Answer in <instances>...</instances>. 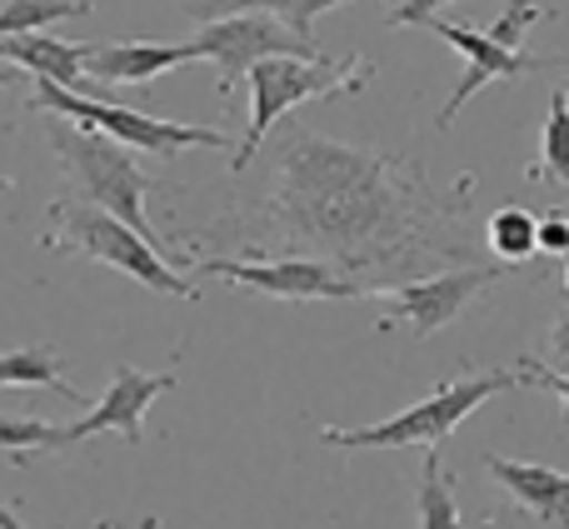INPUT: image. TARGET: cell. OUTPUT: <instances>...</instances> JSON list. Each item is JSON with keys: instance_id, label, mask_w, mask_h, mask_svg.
I'll return each instance as SVG.
<instances>
[{"instance_id": "12", "label": "cell", "mask_w": 569, "mask_h": 529, "mask_svg": "<svg viewBox=\"0 0 569 529\" xmlns=\"http://www.w3.org/2000/svg\"><path fill=\"white\" fill-rule=\"evenodd\" d=\"M190 60H206L196 40L170 46V40H116V46H90L86 76L96 86H150L166 70H180Z\"/></svg>"}, {"instance_id": "1", "label": "cell", "mask_w": 569, "mask_h": 529, "mask_svg": "<svg viewBox=\"0 0 569 529\" xmlns=\"http://www.w3.org/2000/svg\"><path fill=\"white\" fill-rule=\"evenodd\" d=\"M266 216L284 246L340 270H405L415 260L475 264L465 240V190L440 196L420 160L340 146L295 130L270 170Z\"/></svg>"}, {"instance_id": "23", "label": "cell", "mask_w": 569, "mask_h": 529, "mask_svg": "<svg viewBox=\"0 0 569 529\" xmlns=\"http://www.w3.org/2000/svg\"><path fill=\"white\" fill-rule=\"evenodd\" d=\"M540 250H550V256H569V216L565 210L540 216Z\"/></svg>"}, {"instance_id": "26", "label": "cell", "mask_w": 569, "mask_h": 529, "mask_svg": "<svg viewBox=\"0 0 569 529\" xmlns=\"http://www.w3.org/2000/svg\"><path fill=\"white\" fill-rule=\"evenodd\" d=\"M20 80V66H10V60H0V86H16Z\"/></svg>"}, {"instance_id": "24", "label": "cell", "mask_w": 569, "mask_h": 529, "mask_svg": "<svg viewBox=\"0 0 569 529\" xmlns=\"http://www.w3.org/2000/svg\"><path fill=\"white\" fill-rule=\"evenodd\" d=\"M440 6H450V0H400V6L390 10V26H425L430 16H440ZM510 6V0H505Z\"/></svg>"}, {"instance_id": "10", "label": "cell", "mask_w": 569, "mask_h": 529, "mask_svg": "<svg viewBox=\"0 0 569 529\" xmlns=\"http://www.w3.org/2000/svg\"><path fill=\"white\" fill-rule=\"evenodd\" d=\"M425 26L435 30L440 40H450L455 50L465 56V76L460 86L450 90V100H445V110L435 116V126H450L455 116H460V106L475 96L480 86H490V80H515V76H530V70H550V66H569V60H550V56H530V50H505L500 40L490 36V30H470L460 26V20H440L430 16Z\"/></svg>"}, {"instance_id": "4", "label": "cell", "mask_w": 569, "mask_h": 529, "mask_svg": "<svg viewBox=\"0 0 569 529\" xmlns=\"http://www.w3.org/2000/svg\"><path fill=\"white\" fill-rule=\"evenodd\" d=\"M525 375L520 370H485V375H465V380H445L435 395H425L420 405L390 415L380 425L365 430H320L325 445L340 450H400V445H440L445 435H455L490 395L500 390H520Z\"/></svg>"}, {"instance_id": "29", "label": "cell", "mask_w": 569, "mask_h": 529, "mask_svg": "<svg viewBox=\"0 0 569 529\" xmlns=\"http://www.w3.org/2000/svg\"><path fill=\"white\" fill-rule=\"evenodd\" d=\"M565 90H569V76H565Z\"/></svg>"}, {"instance_id": "14", "label": "cell", "mask_w": 569, "mask_h": 529, "mask_svg": "<svg viewBox=\"0 0 569 529\" xmlns=\"http://www.w3.org/2000/svg\"><path fill=\"white\" fill-rule=\"evenodd\" d=\"M86 56H90V46H70V40H56V36H46V30L0 40V60H10V66L30 70L36 80H50V86H66V90H80V80H86Z\"/></svg>"}, {"instance_id": "20", "label": "cell", "mask_w": 569, "mask_h": 529, "mask_svg": "<svg viewBox=\"0 0 569 529\" xmlns=\"http://www.w3.org/2000/svg\"><path fill=\"white\" fill-rule=\"evenodd\" d=\"M555 176L560 186H569V90L560 86L550 96V116H545V136H540V166H530V180Z\"/></svg>"}, {"instance_id": "21", "label": "cell", "mask_w": 569, "mask_h": 529, "mask_svg": "<svg viewBox=\"0 0 569 529\" xmlns=\"http://www.w3.org/2000/svg\"><path fill=\"white\" fill-rule=\"evenodd\" d=\"M50 420H0V450L10 455V465H30L36 450H50Z\"/></svg>"}, {"instance_id": "18", "label": "cell", "mask_w": 569, "mask_h": 529, "mask_svg": "<svg viewBox=\"0 0 569 529\" xmlns=\"http://www.w3.org/2000/svg\"><path fill=\"white\" fill-rule=\"evenodd\" d=\"M485 236H490V250L505 264H520V260H530L535 250H540V220H535L530 210H520V206H505V210H495L490 216Z\"/></svg>"}, {"instance_id": "22", "label": "cell", "mask_w": 569, "mask_h": 529, "mask_svg": "<svg viewBox=\"0 0 569 529\" xmlns=\"http://www.w3.org/2000/svg\"><path fill=\"white\" fill-rule=\"evenodd\" d=\"M520 375H525V385H540V390L560 395L565 400V425H569V370H550V365H540V360H525Z\"/></svg>"}, {"instance_id": "5", "label": "cell", "mask_w": 569, "mask_h": 529, "mask_svg": "<svg viewBox=\"0 0 569 529\" xmlns=\"http://www.w3.org/2000/svg\"><path fill=\"white\" fill-rule=\"evenodd\" d=\"M50 146H56V156L66 160V170H70V180L80 186L86 206L110 210V216L126 220L130 230H140V236L160 250L156 230L146 226V196L156 190V180H150L146 170L130 160L126 146H116V140L100 136V130H80V126H56ZM160 256H166V250H160ZM170 264H176V260H170Z\"/></svg>"}, {"instance_id": "7", "label": "cell", "mask_w": 569, "mask_h": 529, "mask_svg": "<svg viewBox=\"0 0 569 529\" xmlns=\"http://www.w3.org/2000/svg\"><path fill=\"white\" fill-rule=\"evenodd\" d=\"M510 270L515 264H455V270L425 275V280H405V285H390V290H370V295L385 300L380 330L410 325L415 340H430L440 325L460 320L465 305H470L480 290H490V285Z\"/></svg>"}, {"instance_id": "19", "label": "cell", "mask_w": 569, "mask_h": 529, "mask_svg": "<svg viewBox=\"0 0 569 529\" xmlns=\"http://www.w3.org/2000/svg\"><path fill=\"white\" fill-rule=\"evenodd\" d=\"M76 16H90V0H10V6L0 10V40L36 36V30L76 20Z\"/></svg>"}, {"instance_id": "28", "label": "cell", "mask_w": 569, "mask_h": 529, "mask_svg": "<svg viewBox=\"0 0 569 529\" xmlns=\"http://www.w3.org/2000/svg\"><path fill=\"white\" fill-rule=\"evenodd\" d=\"M565 285H569V256H565Z\"/></svg>"}, {"instance_id": "13", "label": "cell", "mask_w": 569, "mask_h": 529, "mask_svg": "<svg viewBox=\"0 0 569 529\" xmlns=\"http://www.w3.org/2000/svg\"><path fill=\"white\" fill-rule=\"evenodd\" d=\"M485 470L515 500V510L535 520L569 525V475L540 460H510V455H485Z\"/></svg>"}, {"instance_id": "17", "label": "cell", "mask_w": 569, "mask_h": 529, "mask_svg": "<svg viewBox=\"0 0 569 529\" xmlns=\"http://www.w3.org/2000/svg\"><path fill=\"white\" fill-rule=\"evenodd\" d=\"M415 510H420V529H465V520H460V505H455V485L445 480L440 445H430V455H425Z\"/></svg>"}, {"instance_id": "27", "label": "cell", "mask_w": 569, "mask_h": 529, "mask_svg": "<svg viewBox=\"0 0 569 529\" xmlns=\"http://www.w3.org/2000/svg\"><path fill=\"white\" fill-rule=\"evenodd\" d=\"M0 529H26V525H20V520H16V515H10V510H6V505H0Z\"/></svg>"}, {"instance_id": "8", "label": "cell", "mask_w": 569, "mask_h": 529, "mask_svg": "<svg viewBox=\"0 0 569 529\" xmlns=\"http://www.w3.org/2000/svg\"><path fill=\"white\" fill-rule=\"evenodd\" d=\"M196 46H200V56L220 66V90H230L240 76H250L260 60H276V56L320 60L325 56L315 40H300L284 20L266 16V10H236V16L206 20V30L196 36Z\"/></svg>"}, {"instance_id": "16", "label": "cell", "mask_w": 569, "mask_h": 529, "mask_svg": "<svg viewBox=\"0 0 569 529\" xmlns=\"http://www.w3.org/2000/svg\"><path fill=\"white\" fill-rule=\"evenodd\" d=\"M335 6H350V0H196V16L200 20H220V16H236V10H266V16L284 20L300 40H310L315 16Z\"/></svg>"}, {"instance_id": "25", "label": "cell", "mask_w": 569, "mask_h": 529, "mask_svg": "<svg viewBox=\"0 0 569 529\" xmlns=\"http://www.w3.org/2000/svg\"><path fill=\"white\" fill-rule=\"evenodd\" d=\"M550 360H555V370H569V320L555 325V335H550Z\"/></svg>"}, {"instance_id": "2", "label": "cell", "mask_w": 569, "mask_h": 529, "mask_svg": "<svg viewBox=\"0 0 569 529\" xmlns=\"http://www.w3.org/2000/svg\"><path fill=\"white\" fill-rule=\"evenodd\" d=\"M370 86V60L365 56H345V60H305V56H276L260 60L250 70V130L240 140V150L230 156V170H246L260 156L266 136L276 130L280 116H290L305 100H325V96H355Z\"/></svg>"}, {"instance_id": "6", "label": "cell", "mask_w": 569, "mask_h": 529, "mask_svg": "<svg viewBox=\"0 0 569 529\" xmlns=\"http://www.w3.org/2000/svg\"><path fill=\"white\" fill-rule=\"evenodd\" d=\"M30 106L46 110V116H66L70 126L80 130H100L110 136L116 146H136V150H150V156H176V150H230L236 140L220 136V130H206V126H186V120H160V116H146L136 106H110V100H96V96H80V90H66V86H50V80H36V96Z\"/></svg>"}, {"instance_id": "15", "label": "cell", "mask_w": 569, "mask_h": 529, "mask_svg": "<svg viewBox=\"0 0 569 529\" xmlns=\"http://www.w3.org/2000/svg\"><path fill=\"white\" fill-rule=\"evenodd\" d=\"M0 390H56L60 400H80L76 385H66L60 360L46 345H20L0 355Z\"/></svg>"}, {"instance_id": "11", "label": "cell", "mask_w": 569, "mask_h": 529, "mask_svg": "<svg viewBox=\"0 0 569 529\" xmlns=\"http://www.w3.org/2000/svg\"><path fill=\"white\" fill-rule=\"evenodd\" d=\"M166 390H176V370L146 375V370H130V365H120V370L110 375L106 395L90 405L86 420L56 425V430H50V450H66V445H80V440H90V435H106V430H120L130 445H140V420H146V410Z\"/></svg>"}, {"instance_id": "3", "label": "cell", "mask_w": 569, "mask_h": 529, "mask_svg": "<svg viewBox=\"0 0 569 529\" xmlns=\"http://www.w3.org/2000/svg\"><path fill=\"white\" fill-rule=\"evenodd\" d=\"M50 226H56L46 236L50 250H76V256L110 264V270L130 275V280L150 285V290H160V295H176V300H190V305L200 300L196 285L160 256L140 230H130L126 220H116L110 210H96V206H86V200H56V206H50Z\"/></svg>"}, {"instance_id": "9", "label": "cell", "mask_w": 569, "mask_h": 529, "mask_svg": "<svg viewBox=\"0 0 569 529\" xmlns=\"http://www.w3.org/2000/svg\"><path fill=\"white\" fill-rule=\"evenodd\" d=\"M200 275L216 280L246 285V290L276 295V300H355L370 295L355 275H345L330 260H310V256H284V260H206Z\"/></svg>"}]
</instances>
